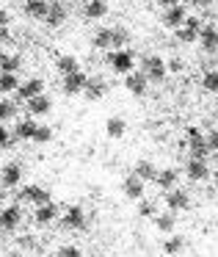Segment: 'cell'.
<instances>
[{
  "label": "cell",
  "mask_w": 218,
  "mask_h": 257,
  "mask_svg": "<svg viewBox=\"0 0 218 257\" xmlns=\"http://www.w3.org/2000/svg\"><path fill=\"white\" fill-rule=\"evenodd\" d=\"M185 141H188V147H190V158H193V161H207L210 147H207V136L201 133L199 127H188Z\"/></svg>",
  "instance_id": "cell-1"
},
{
  "label": "cell",
  "mask_w": 218,
  "mask_h": 257,
  "mask_svg": "<svg viewBox=\"0 0 218 257\" xmlns=\"http://www.w3.org/2000/svg\"><path fill=\"white\" fill-rule=\"evenodd\" d=\"M108 64H111V69L113 72H119V75H130V72H135V61H133V53L124 47V50H113L111 56H108Z\"/></svg>",
  "instance_id": "cell-2"
},
{
  "label": "cell",
  "mask_w": 218,
  "mask_h": 257,
  "mask_svg": "<svg viewBox=\"0 0 218 257\" xmlns=\"http://www.w3.org/2000/svg\"><path fill=\"white\" fill-rule=\"evenodd\" d=\"M17 199L31 202V205L39 207V205H47V202H50V194H47V188H42V185H23Z\"/></svg>",
  "instance_id": "cell-3"
},
{
  "label": "cell",
  "mask_w": 218,
  "mask_h": 257,
  "mask_svg": "<svg viewBox=\"0 0 218 257\" xmlns=\"http://www.w3.org/2000/svg\"><path fill=\"white\" fill-rule=\"evenodd\" d=\"M144 72H146L149 80H157V83H160V80L166 78V72H168V64L163 61L160 56H146L144 58Z\"/></svg>",
  "instance_id": "cell-4"
},
{
  "label": "cell",
  "mask_w": 218,
  "mask_h": 257,
  "mask_svg": "<svg viewBox=\"0 0 218 257\" xmlns=\"http://www.w3.org/2000/svg\"><path fill=\"white\" fill-rule=\"evenodd\" d=\"M124 89H127L130 94H135V97H144L146 89H149V78H146V72H130V75H124Z\"/></svg>",
  "instance_id": "cell-5"
},
{
  "label": "cell",
  "mask_w": 218,
  "mask_h": 257,
  "mask_svg": "<svg viewBox=\"0 0 218 257\" xmlns=\"http://www.w3.org/2000/svg\"><path fill=\"white\" fill-rule=\"evenodd\" d=\"M86 83H89V78L78 69V72H72V75H64V86H61V89H64V94L72 97V94H83Z\"/></svg>",
  "instance_id": "cell-6"
},
{
  "label": "cell",
  "mask_w": 218,
  "mask_h": 257,
  "mask_svg": "<svg viewBox=\"0 0 218 257\" xmlns=\"http://www.w3.org/2000/svg\"><path fill=\"white\" fill-rule=\"evenodd\" d=\"M20 221H23V213H20L17 205H9L0 210V229H6V232H14V229L20 227Z\"/></svg>",
  "instance_id": "cell-7"
},
{
  "label": "cell",
  "mask_w": 218,
  "mask_h": 257,
  "mask_svg": "<svg viewBox=\"0 0 218 257\" xmlns=\"http://www.w3.org/2000/svg\"><path fill=\"white\" fill-rule=\"evenodd\" d=\"M201 28H204V25H201V20H199V17H188V20H185L182 28H177L179 42H199Z\"/></svg>",
  "instance_id": "cell-8"
},
{
  "label": "cell",
  "mask_w": 218,
  "mask_h": 257,
  "mask_svg": "<svg viewBox=\"0 0 218 257\" xmlns=\"http://www.w3.org/2000/svg\"><path fill=\"white\" fill-rule=\"evenodd\" d=\"M39 94H45V83H42V78H31V80H25L23 86L17 89V97L20 100H34V97H39Z\"/></svg>",
  "instance_id": "cell-9"
},
{
  "label": "cell",
  "mask_w": 218,
  "mask_h": 257,
  "mask_svg": "<svg viewBox=\"0 0 218 257\" xmlns=\"http://www.w3.org/2000/svg\"><path fill=\"white\" fill-rule=\"evenodd\" d=\"M185 20H188V12H185L182 6H171V9H166V14H163V25L171 28V31L182 28Z\"/></svg>",
  "instance_id": "cell-10"
},
{
  "label": "cell",
  "mask_w": 218,
  "mask_h": 257,
  "mask_svg": "<svg viewBox=\"0 0 218 257\" xmlns=\"http://www.w3.org/2000/svg\"><path fill=\"white\" fill-rule=\"evenodd\" d=\"M64 227L67 229H86V213L80 205H72L64 213Z\"/></svg>",
  "instance_id": "cell-11"
},
{
  "label": "cell",
  "mask_w": 218,
  "mask_h": 257,
  "mask_svg": "<svg viewBox=\"0 0 218 257\" xmlns=\"http://www.w3.org/2000/svg\"><path fill=\"white\" fill-rule=\"evenodd\" d=\"M20 180H23V166H20V163H9V166L0 172V183H3V188H17Z\"/></svg>",
  "instance_id": "cell-12"
},
{
  "label": "cell",
  "mask_w": 218,
  "mask_h": 257,
  "mask_svg": "<svg viewBox=\"0 0 218 257\" xmlns=\"http://www.w3.org/2000/svg\"><path fill=\"white\" fill-rule=\"evenodd\" d=\"M105 94H108V83H105V80H102V78H89V83H86V91H83L86 100L97 102V100H102Z\"/></svg>",
  "instance_id": "cell-13"
},
{
  "label": "cell",
  "mask_w": 218,
  "mask_h": 257,
  "mask_svg": "<svg viewBox=\"0 0 218 257\" xmlns=\"http://www.w3.org/2000/svg\"><path fill=\"white\" fill-rule=\"evenodd\" d=\"M122 191H124L127 199H144V180L135 177V174H130V177H124Z\"/></svg>",
  "instance_id": "cell-14"
},
{
  "label": "cell",
  "mask_w": 218,
  "mask_h": 257,
  "mask_svg": "<svg viewBox=\"0 0 218 257\" xmlns=\"http://www.w3.org/2000/svg\"><path fill=\"white\" fill-rule=\"evenodd\" d=\"M166 207L168 210H188L190 207V196L185 191H166Z\"/></svg>",
  "instance_id": "cell-15"
},
{
  "label": "cell",
  "mask_w": 218,
  "mask_h": 257,
  "mask_svg": "<svg viewBox=\"0 0 218 257\" xmlns=\"http://www.w3.org/2000/svg\"><path fill=\"white\" fill-rule=\"evenodd\" d=\"M199 45H201L204 53H215L218 50V31H215V25H204V28H201Z\"/></svg>",
  "instance_id": "cell-16"
},
{
  "label": "cell",
  "mask_w": 218,
  "mask_h": 257,
  "mask_svg": "<svg viewBox=\"0 0 218 257\" xmlns=\"http://www.w3.org/2000/svg\"><path fill=\"white\" fill-rule=\"evenodd\" d=\"M50 12V0H25V14L31 20H47Z\"/></svg>",
  "instance_id": "cell-17"
},
{
  "label": "cell",
  "mask_w": 218,
  "mask_h": 257,
  "mask_svg": "<svg viewBox=\"0 0 218 257\" xmlns=\"http://www.w3.org/2000/svg\"><path fill=\"white\" fill-rule=\"evenodd\" d=\"M56 216H58V207L53 205V202H47V205H39V207H36L34 221L39 224V227H47V224L56 221Z\"/></svg>",
  "instance_id": "cell-18"
},
{
  "label": "cell",
  "mask_w": 218,
  "mask_h": 257,
  "mask_svg": "<svg viewBox=\"0 0 218 257\" xmlns=\"http://www.w3.org/2000/svg\"><path fill=\"white\" fill-rule=\"evenodd\" d=\"M50 28H58V25L67 23V9L58 3V0H50V12H47V20H45Z\"/></svg>",
  "instance_id": "cell-19"
},
{
  "label": "cell",
  "mask_w": 218,
  "mask_h": 257,
  "mask_svg": "<svg viewBox=\"0 0 218 257\" xmlns=\"http://www.w3.org/2000/svg\"><path fill=\"white\" fill-rule=\"evenodd\" d=\"M185 174H188L193 183H201V180L210 177V169H207L204 161H193V158H190V161H188V169H185Z\"/></svg>",
  "instance_id": "cell-20"
},
{
  "label": "cell",
  "mask_w": 218,
  "mask_h": 257,
  "mask_svg": "<svg viewBox=\"0 0 218 257\" xmlns=\"http://www.w3.org/2000/svg\"><path fill=\"white\" fill-rule=\"evenodd\" d=\"M50 108H53V102H50V97H45V94L28 100V113L31 116H45V113H50Z\"/></svg>",
  "instance_id": "cell-21"
},
{
  "label": "cell",
  "mask_w": 218,
  "mask_h": 257,
  "mask_svg": "<svg viewBox=\"0 0 218 257\" xmlns=\"http://www.w3.org/2000/svg\"><path fill=\"white\" fill-rule=\"evenodd\" d=\"M83 14H86L89 20H102V17L108 14V3H105V0H86Z\"/></svg>",
  "instance_id": "cell-22"
},
{
  "label": "cell",
  "mask_w": 218,
  "mask_h": 257,
  "mask_svg": "<svg viewBox=\"0 0 218 257\" xmlns=\"http://www.w3.org/2000/svg\"><path fill=\"white\" fill-rule=\"evenodd\" d=\"M157 172H160V169H157L152 161H146V158H144V161L135 163V172H133V174H135V177H141V180L146 183V180H157Z\"/></svg>",
  "instance_id": "cell-23"
},
{
  "label": "cell",
  "mask_w": 218,
  "mask_h": 257,
  "mask_svg": "<svg viewBox=\"0 0 218 257\" xmlns=\"http://www.w3.org/2000/svg\"><path fill=\"white\" fill-rule=\"evenodd\" d=\"M36 130H39V124L34 122V119H23V122H17V130H14V136L23 141H34Z\"/></svg>",
  "instance_id": "cell-24"
},
{
  "label": "cell",
  "mask_w": 218,
  "mask_h": 257,
  "mask_svg": "<svg viewBox=\"0 0 218 257\" xmlns=\"http://www.w3.org/2000/svg\"><path fill=\"white\" fill-rule=\"evenodd\" d=\"M105 133L111 136V139H122V136L127 133V122H124L122 116H111L105 122Z\"/></svg>",
  "instance_id": "cell-25"
},
{
  "label": "cell",
  "mask_w": 218,
  "mask_h": 257,
  "mask_svg": "<svg viewBox=\"0 0 218 257\" xmlns=\"http://www.w3.org/2000/svg\"><path fill=\"white\" fill-rule=\"evenodd\" d=\"M91 45H94L97 50H111L113 47V31L111 28H100L94 34V39H91Z\"/></svg>",
  "instance_id": "cell-26"
},
{
  "label": "cell",
  "mask_w": 218,
  "mask_h": 257,
  "mask_svg": "<svg viewBox=\"0 0 218 257\" xmlns=\"http://www.w3.org/2000/svg\"><path fill=\"white\" fill-rule=\"evenodd\" d=\"M155 227L160 229V232H168V235H171V232H174V227H177L174 210H168V213H157V216H155Z\"/></svg>",
  "instance_id": "cell-27"
},
{
  "label": "cell",
  "mask_w": 218,
  "mask_h": 257,
  "mask_svg": "<svg viewBox=\"0 0 218 257\" xmlns=\"http://www.w3.org/2000/svg\"><path fill=\"white\" fill-rule=\"evenodd\" d=\"M177 172H174V169H160V172H157V180H155V183L157 185H160V188L163 191H171L174 188V185H177Z\"/></svg>",
  "instance_id": "cell-28"
},
{
  "label": "cell",
  "mask_w": 218,
  "mask_h": 257,
  "mask_svg": "<svg viewBox=\"0 0 218 257\" xmlns=\"http://www.w3.org/2000/svg\"><path fill=\"white\" fill-rule=\"evenodd\" d=\"M56 69L61 75H72V72H78V69H80V64H78V58H75V56H58Z\"/></svg>",
  "instance_id": "cell-29"
},
{
  "label": "cell",
  "mask_w": 218,
  "mask_h": 257,
  "mask_svg": "<svg viewBox=\"0 0 218 257\" xmlns=\"http://www.w3.org/2000/svg\"><path fill=\"white\" fill-rule=\"evenodd\" d=\"M20 80H17V75H12V72H0V94H12V91H17L20 89Z\"/></svg>",
  "instance_id": "cell-30"
},
{
  "label": "cell",
  "mask_w": 218,
  "mask_h": 257,
  "mask_svg": "<svg viewBox=\"0 0 218 257\" xmlns=\"http://www.w3.org/2000/svg\"><path fill=\"white\" fill-rule=\"evenodd\" d=\"M20 69H23V58H20V56H3V58H0V72L17 75Z\"/></svg>",
  "instance_id": "cell-31"
},
{
  "label": "cell",
  "mask_w": 218,
  "mask_h": 257,
  "mask_svg": "<svg viewBox=\"0 0 218 257\" xmlns=\"http://www.w3.org/2000/svg\"><path fill=\"white\" fill-rule=\"evenodd\" d=\"M113 31V47L116 50H124V45H130V31L124 28V25H116V28H111Z\"/></svg>",
  "instance_id": "cell-32"
},
{
  "label": "cell",
  "mask_w": 218,
  "mask_h": 257,
  "mask_svg": "<svg viewBox=\"0 0 218 257\" xmlns=\"http://www.w3.org/2000/svg\"><path fill=\"white\" fill-rule=\"evenodd\" d=\"M182 246H185V240L179 238V235H168V238L163 240V251H166V254H179Z\"/></svg>",
  "instance_id": "cell-33"
},
{
  "label": "cell",
  "mask_w": 218,
  "mask_h": 257,
  "mask_svg": "<svg viewBox=\"0 0 218 257\" xmlns=\"http://www.w3.org/2000/svg\"><path fill=\"white\" fill-rule=\"evenodd\" d=\"M201 89L210 91V94H215L218 91V69H207L204 78H201Z\"/></svg>",
  "instance_id": "cell-34"
},
{
  "label": "cell",
  "mask_w": 218,
  "mask_h": 257,
  "mask_svg": "<svg viewBox=\"0 0 218 257\" xmlns=\"http://www.w3.org/2000/svg\"><path fill=\"white\" fill-rule=\"evenodd\" d=\"M138 216L141 218H155L157 216V205L152 199H138Z\"/></svg>",
  "instance_id": "cell-35"
},
{
  "label": "cell",
  "mask_w": 218,
  "mask_h": 257,
  "mask_svg": "<svg viewBox=\"0 0 218 257\" xmlns=\"http://www.w3.org/2000/svg\"><path fill=\"white\" fill-rule=\"evenodd\" d=\"M17 116V105L12 100H0V122H6V119H14Z\"/></svg>",
  "instance_id": "cell-36"
},
{
  "label": "cell",
  "mask_w": 218,
  "mask_h": 257,
  "mask_svg": "<svg viewBox=\"0 0 218 257\" xmlns=\"http://www.w3.org/2000/svg\"><path fill=\"white\" fill-rule=\"evenodd\" d=\"M50 139H53V130H50V127H45V124H39V130H36L34 141H36V144H47Z\"/></svg>",
  "instance_id": "cell-37"
},
{
  "label": "cell",
  "mask_w": 218,
  "mask_h": 257,
  "mask_svg": "<svg viewBox=\"0 0 218 257\" xmlns=\"http://www.w3.org/2000/svg\"><path fill=\"white\" fill-rule=\"evenodd\" d=\"M14 139H17V136L9 133V130L3 127V122H0V147H12V144H14ZM17 141H20V139H17Z\"/></svg>",
  "instance_id": "cell-38"
},
{
  "label": "cell",
  "mask_w": 218,
  "mask_h": 257,
  "mask_svg": "<svg viewBox=\"0 0 218 257\" xmlns=\"http://www.w3.org/2000/svg\"><path fill=\"white\" fill-rule=\"evenodd\" d=\"M207 147H210V152H218V127H212L207 133Z\"/></svg>",
  "instance_id": "cell-39"
},
{
  "label": "cell",
  "mask_w": 218,
  "mask_h": 257,
  "mask_svg": "<svg viewBox=\"0 0 218 257\" xmlns=\"http://www.w3.org/2000/svg\"><path fill=\"white\" fill-rule=\"evenodd\" d=\"M58 257H83V254H80V249H75V246H64V249L58 251Z\"/></svg>",
  "instance_id": "cell-40"
},
{
  "label": "cell",
  "mask_w": 218,
  "mask_h": 257,
  "mask_svg": "<svg viewBox=\"0 0 218 257\" xmlns=\"http://www.w3.org/2000/svg\"><path fill=\"white\" fill-rule=\"evenodd\" d=\"M185 69V64L179 61V58H171V61H168V72H182Z\"/></svg>",
  "instance_id": "cell-41"
},
{
  "label": "cell",
  "mask_w": 218,
  "mask_h": 257,
  "mask_svg": "<svg viewBox=\"0 0 218 257\" xmlns=\"http://www.w3.org/2000/svg\"><path fill=\"white\" fill-rule=\"evenodd\" d=\"M9 23H12L9 12H6V9H0V28H9Z\"/></svg>",
  "instance_id": "cell-42"
},
{
  "label": "cell",
  "mask_w": 218,
  "mask_h": 257,
  "mask_svg": "<svg viewBox=\"0 0 218 257\" xmlns=\"http://www.w3.org/2000/svg\"><path fill=\"white\" fill-rule=\"evenodd\" d=\"M163 9H171V6H179V0H157Z\"/></svg>",
  "instance_id": "cell-43"
},
{
  "label": "cell",
  "mask_w": 218,
  "mask_h": 257,
  "mask_svg": "<svg viewBox=\"0 0 218 257\" xmlns=\"http://www.w3.org/2000/svg\"><path fill=\"white\" fill-rule=\"evenodd\" d=\"M212 177H215V183H218V166H215V174H212Z\"/></svg>",
  "instance_id": "cell-44"
},
{
  "label": "cell",
  "mask_w": 218,
  "mask_h": 257,
  "mask_svg": "<svg viewBox=\"0 0 218 257\" xmlns=\"http://www.w3.org/2000/svg\"><path fill=\"white\" fill-rule=\"evenodd\" d=\"M0 58H3V53H0Z\"/></svg>",
  "instance_id": "cell-45"
},
{
  "label": "cell",
  "mask_w": 218,
  "mask_h": 257,
  "mask_svg": "<svg viewBox=\"0 0 218 257\" xmlns=\"http://www.w3.org/2000/svg\"><path fill=\"white\" fill-rule=\"evenodd\" d=\"M190 3H193V0H190Z\"/></svg>",
  "instance_id": "cell-46"
}]
</instances>
